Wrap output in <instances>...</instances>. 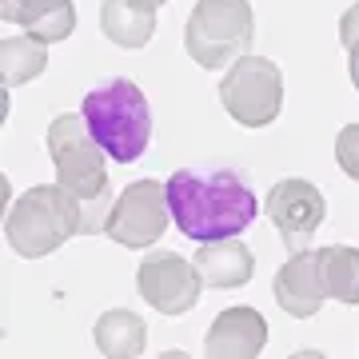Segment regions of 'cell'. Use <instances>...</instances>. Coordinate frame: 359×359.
<instances>
[{"label": "cell", "instance_id": "1", "mask_svg": "<svg viewBox=\"0 0 359 359\" xmlns=\"http://www.w3.org/2000/svg\"><path fill=\"white\" fill-rule=\"evenodd\" d=\"M164 184H168V208H172L176 228L196 244L236 240L259 216L256 192L244 184L240 172H228V168L224 172L180 168Z\"/></svg>", "mask_w": 359, "mask_h": 359}, {"label": "cell", "instance_id": "2", "mask_svg": "<svg viewBox=\"0 0 359 359\" xmlns=\"http://www.w3.org/2000/svg\"><path fill=\"white\" fill-rule=\"evenodd\" d=\"M48 156L56 168V184L80 200L84 208V236L108 228L112 216V188H108V164H104V148L92 140L84 112H60L48 124Z\"/></svg>", "mask_w": 359, "mask_h": 359}, {"label": "cell", "instance_id": "3", "mask_svg": "<svg viewBox=\"0 0 359 359\" xmlns=\"http://www.w3.org/2000/svg\"><path fill=\"white\" fill-rule=\"evenodd\" d=\"M72 236H84V208L60 184L28 188L4 216V240H8V248L16 256L25 259L52 256Z\"/></svg>", "mask_w": 359, "mask_h": 359}, {"label": "cell", "instance_id": "4", "mask_svg": "<svg viewBox=\"0 0 359 359\" xmlns=\"http://www.w3.org/2000/svg\"><path fill=\"white\" fill-rule=\"evenodd\" d=\"M84 124H88L92 140L104 148V156H112L116 164H132L140 160L148 140H152V112L144 100L140 84H132L128 76L104 80L100 88H92L84 96Z\"/></svg>", "mask_w": 359, "mask_h": 359}, {"label": "cell", "instance_id": "5", "mask_svg": "<svg viewBox=\"0 0 359 359\" xmlns=\"http://www.w3.org/2000/svg\"><path fill=\"white\" fill-rule=\"evenodd\" d=\"M252 40H256V16L248 0H196L184 25V52L208 72L248 56Z\"/></svg>", "mask_w": 359, "mask_h": 359}, {"label": "cell", "instance_id": "6", "mask_svg": "<svg viewBox=\"0 0 359 359\" xmlns=\"http://www.w3.org/2000/svg\"><path fill=\"white\" fill-rule=\"evenodd\" d=\"M219 104L240 128H268L283 108V72L268 56H240L219 84Z\"/></svg>", "mask_w": 359, "mask_h": 359}, {"label": "cell", "instance_id": "7", "mask_svg": "<svg viewBox=\"0 0 359 359\" xmlns=\"http://www.w3.org/2000/svg\"><path fill=\"white\" fill-rule=\"evenodd\" d=\"M172 208H168V184L164 180H132L124 192L116 196L112 216L104 236L120 248H152L168 231Z\"/></svg>", "mask_w": 359, "mask_h": 359}, {"label": "cell", "instance_id": "8", "mask_svg": "<svg viewBox=\"0 0 359 359\" xmlns=\"http://www.w3.org/2000/svg\"><path fill=\"white\" fill-rule=\"evenodd\" d=\"M200 287H204V280H200L196 264H188L176 252H152L136 268V292L160 316H184V311H192L200 304Z\"/></svg>", "mask_w": 359, "mask_h": 359}, {"label": "cell", "instance_id": "9", "mask_svg": "<svg viewBox=\"0 0 359 359\" xmlns=\"http://www.w3.org/2000/svg\"><path fill=\"white\" fill-rule=\"evenodd\" d=\"M268 219L280 231V240L287 244V252H304L311 244V236L320 231L323 216H327V200L311 180L287 176L280 184H271L268 192Z\"/></svg>", "mask_w": 359, "mask_h": 359}, {"label": "cell", "instance_id": "10", "mask_svg": "<svg viewBox=\"0 0 359 359\" xmlns=\"http://www.w3.org/2000/svg\"><path fill=\"white\" fill-rule=\"evenodd\" d=\"M327 299V283L320 271V248H304L292 252L287 264L276 271V304H280L292 320H311Z\"/></svg>", "mask_w": 359, "mask_h": 359}, {"label": "cell", "instance_id": "11", "mask_svg": "<svg viewBox=\"0 0 359 359\" xmlns=\"http://www.w3.org/2000/svg\"><path fill=\"white\" fill-rule=\"evenodd\" d=\"M268 344V320L256 308H224L204 335L208 359H259Z\"/></svg>", "mask_w": 359, "mask_h": 359}, {"label": "cell", "instance_id": "12", "mask_svg": "<svg viewBox=\"0 0 359 359\" xmlns=\"http://www.w3.org/2000/svg\"><path fill=\"white\" fill-rule=\"evenodd\" d=\"M0 16L8 25H20L25 36L40 40V44H60L76 28L72 0H0Z\"/></svg>", "mask_w": 359, "mask_h": 359}, {"label": "cell", "instance_id": "13", "mask_svg": "<svg viewBox=\"0 0 359 359\" xmlns=\"http://www.w3.org/2000/svg\"><path fill=\"white\" fill-rule=\"evenodd\" d=\"M156 0H104L100 4V32L120 48H144L156 36Z\"/></svg>", "mask_w": 359, "mask_h": 359}, {"label": "cell", "instance_id": "14", "mask_svg": "<svg viewBox=\"0 0 359 359\" xmlns=\"http://www.w3.org/2000/svg\"><path fill=\"white\" fill-rule=\"evenodd\" d=\"M196 271L208 287H219V292H231V287H244L256 271V256L248 252V244H236V240H216V244H200L196 248Z\"/></svg>", "mask_w": 359, "mask_h": 359}, {"label": "cell", "instance_id": "15", "mask_svg": "<svg viewBox=\"0 0 359 359\" xmlns=\"http://www.w3.org/2000/svg\"><path fill=\"white\" fill-rule=\"evenodd\" d=\"M92 339H96V347L104 351V359H136V355H144V347H148V323H144L136 311L112 308L96 320Z\"/></svg>", "mask_w": 359, "mask_h": 359}, {"label": "cell", "instance_id": "16", "mask_svg": "<svg viewBox=\"0 0 359 359\" xmlns=\"http://www.w3.org/2000/svg\"><path fill=\"white\" fill-rule=\"evenodd\" d=\"M320 271L332 299H339L347 308H359V248L351 244L320 248Z\"/></svg>", "mask_w": 359, "mask_h": 359}, {"label": "cell", "instance_id": "17", "mask_svg": "<svg viewBox=\"0 0 359 359\" xmlns=\"http://www.w3.org/2000/svg\"><path fill=\"white\" fill-rule=\"evenodd\" d=\"M48 65V44L32 36H4L0 40V76L8 88H20L28 80H36Z\"/></svg>", "mask_w": 359, "mask_h": 359}, {"label": "cell", "instance_id": "18", "mask_svg": "<svg viewBox=\"0 0 359 359\" xmlns=\"http://www.w3.org/2000/svg\"><path fill=\"white\" fill-rule=\"evenodd\" d=\"M335 160H339V168L359 184V124L339 128V136H335Z\"/></svg>", "mask_w": 359, "mask_h": 359}, {"label": "cell", "instance_id": "19", "mask_svg": "<svg viewBox=\"0 0 359 359\" xmlns=\"http://www.w3.org/2000/svg\"><path fill=\"white\" fill-rule=\"evenodd\" d=\"M339 44H344L347 52L359 48V4H351V8L339 16Z\"/></svg>", "mask_w": 359, "mask_h": 359}, {"label": "cell", "instance_id": "20", "mask_svg": "<svg viewBox=\"0 0 359 359\" xmlns=\"http://www.w3.org/2000/svg\"><path fill=\"white\" fill-rule=\"evenodd\" d=\"M347 72H351V84H355V92H359V48L347 52Z\"/></svg>", "mask_w": 359, "mask_h": 359}, {"label": "cell", "instance_id": "21", "mask_svg": "<svg viewBox=\"0 0 359 359\" xmlns=\"http://www.w3.org/2000/svg\"><path fill=\"white\" fill-rule=\"evenodd\" d=\"M287 359H327V355L316 351V347H304V351H295V355H287Z\"/></svg>", "mask_w": 359, "mask_h": 359}, {"label": "cell", "instance_id": "22", "mask_svg": "<svg viewBox=\"0 0 359 359\" xmlns=\"http://www.w3.org/2000/svg\"><path fill=\"white\" fill-rule=\"evenodd\" d=\"M160 359H192V355H188V351H164Z\"/></svg>", "mask_w": 359, "mask_h": 359}, {"label": "cell", "instance_id": "23", "mask_svg": "<svg viewBox=\"0 0 359 359\" xmlns=\"http://www.w3.org/2000/svg\"><path fill=\"white\" fill-rule=\"evenodd\" d=\"M156 4H168V0H156Z\"/></svg>", "mask_w": 359, "mask_h": 359}]
</instances>
